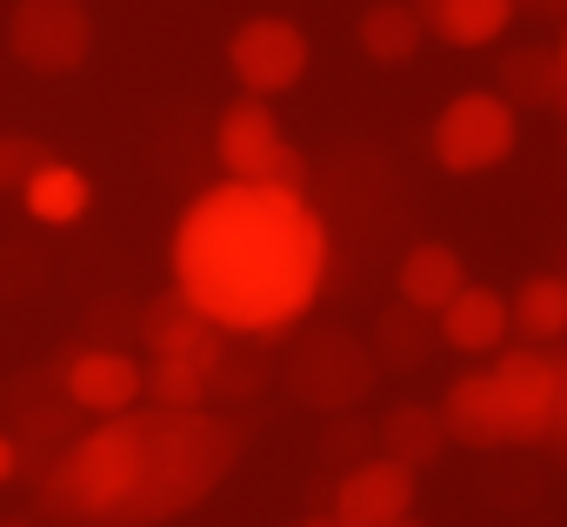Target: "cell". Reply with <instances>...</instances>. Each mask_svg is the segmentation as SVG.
Here are the masks:
<instances>
[{"mask_svg": "<svg viewBox=\"0 0 567 527\" xmlns=\"http://www.w3.org/2000/svg\"><path fill=\"white\" fill-rule=\"evenodd\" d=\"M501 94L514 107H560V54L554 48H514L501 61Z\"/></svg>", "mask_w": 567, "mask_h": 527, "instance_id": "obj_20", "label": "cell"}, {"mask_svg": "<svg viewBox=\"0 0 567 527\" xmlns=\"http://www.w3.org/2000/svg\"><path fill=\"white\" fill-rule=\"evenodd\" d=\"M507 328L527 348H560L567 341V275H527L507 294Z\"/></svg>", "mask_w": 567, "mask_h": 527, "instance_id": "obj_17", "label": "cell"}, {"mask_svg": "<svg viewBox=\"0 0 567 527\" xmlns=\"http://www.w3.org/2000/svg\"><path fill=\"white\" fill-rule=\"evenodd\" d=\"M461 288H467V260H461L447 240H414V247L401 254V268H394L401 308H414V314H427V321H434Z\"/></svg>", "mask_w": 567, "mask_h": 527, "instance_id": "obj_14", "label": "cell"}, {"mask_svg": "<svg viewBox=\"0 0 567 527\" xmlns=\"http://www.w3.org/2000/svg\"><path fill=\"white\" fill-rule=\"evenodd\" d=\"M554 54H560V107H567V14H560V48Z\"/></svg>", "mask_w": 567, "mask_h": 527, "instance_id": "obj_27", "label": "cell"}, {"mask_svg": "<svg viewBox=\"0 0 567 527\" xmlns=\"http://www.w3.org/2000/svg\"><path fill=\"white\" fill-rule=\"evenodd\" d=\"M427 147H434V161L447 174H494L520 147V107L501 87H467V94H454L441 107Z\"/></svg>", "mask_w": 567, "mask_h": 527, "instance_id": "obj_3", "label": "cell"}, {"mask_svg": "<svg viewBox=\"0 0 567 527\" xmlns=\"http://www.w3.org/2000/svg\"><path fill=\"white\" fill-rule=\"evenodd\" d=\"M141 401H154L167 414H194V407H207V374L187 368V361H147L141 368Z\"/></svg>", "mask_w": 567, "mask_h": 527, "instance_id": "obj_21", "label": "cell"}, {"mask_svg": "<svg viewBox=\"0 0 567 527\" xmlns=\"http://www.w3.org/2000/svg\"><path fill=\"white\" fill-rule=\"evenodd\" d=\"M21 200H28V214H34V220L68 227V220H81V214L94 207V180H87L81 167H68V161H41V167L28 174Z\"/></svg>", "mask_w": 567, "mask_h": 527, "instance_id": "obj_19", "label": "cell"}, {"mask_svg": "<svg viewBox=\"0 0 567 527\" xmlns=\"http://www.w3.org/2000/svg\"><path fill=\"white\" fill-rule=\"evenodd\" d=\"M14 467H21V441L0 434V480H14Z\"/></svg>", "mask_w": 567, "mask_h": 527, "instance_id": "obj_25", "label": "cell"}, {"mask_svg": "<svg viewBox=\"0 0 567 527\" xmlns=\"http://www.w3.org/2000/svg\"><path fill=\"white\" fill-rule=\"evenodd\" d=\"M240 427L194 414H114L41 474V514L74 527H154L200 507L240 461Z\"/></svg>", "mask_w": 567, "mask_h": 527, "instance_id": "obj_2", "label": "cell"}, {"mask_svg": "<svg viewBox=\"0 0 567 527\" xmlns=\"http://www.w3.org/2000/svg\"><path fill=\"white\" fill-rule=\"evenodd\" d=\"M434 328H441V341L454 348V354H467V361H494L501 348H507V294L501 288H487V281H467L441 314H434Z\"/></svg>", "mask_w": 567, "mask_h": 527, "instance_id": "obj_12", "label": "cell"}, {"mask_svg": "<svg viewBox=\"0 0 567 527\" xmlns=\"http://www.w3.org/2000/svg\"><path fill=\"white\" fill-rule=\"evenodd\" d=\"M368 381H374V361L361 354V341H348L334 328L328 334H308L295 348V361H288V388L308 407H348V401L368 394Z\"/></svg>", "mask_w": 567, "mask_h": 527, "instance_id": "obj_8", "label": "cell"}, {"mask_svg": "<svg viewBox=\"0 0 567 527\" xmlns=\"http://www.w3.org/2000/svg\"><path fill=\"white\" fill-rule=\"evenodd\" d=\"M0 527H41V520H28V514H8V520H0Z\"/></svg>", "mask_w": 567, "mask_h": 527, "instance_id": "obj_29", "label": "cell"}, {"mask_svg": "<svg viewBox=\"0 0 567 527\" xmlns=\"http://www.w3.org/2000/svg\"><path fill=\"white\" fill-rule=\"evenodd\" d=\"M61 394H68V407L114 421V414H127V407L141 401V361L121 354V348H87V354L68 361Z\"/></svg>", "mask_w": 567, "mask_h": 527, "instance_id": "obj_11", "label": "cell"}, {"mask_svg": "<svg viewBox=\"0 0 567 527\" xmlns=\"http://www.w3.org/2000/svg\"><path fill=\"white\" fill-rule=\"evenodd\" d=\"M295 527H341L334 514H308V520H295Z\"/></svg>", "mask_w": 567, "mask_h": 527, "instance_id": "obj_28", "label": "cell"}, {"mask_svg": "<svg viewBox=\"0 0 567 527\" xmlns=\"http://www.w3.org/2000/svg\"><path fill=\"white\" fill-rule=\"evenodd\" d=\"M354 41H361V54L374 68H408L421 54V41H427V21H421L414 0H374V8L354 21Z\"/></svg>", "mask_w": 567, "mask_h": 527, "instance_id": "obj_16", "label": "cell"}, {"mask_svg": "<svg viewBox=\"0 0 567 527\" xmlns=\"http://www.w3.org/2000/svg\"><path fill=\"white\" fill-rule=\"evenodd\" d=\"M388 527H427V520H414V514H401V520H388Z\"/></svg>", "mask_w": 567, "mask_h": 527, "instance_id": "obj_30", "label": "cell"}, {"mask_svg": "<svg viewBox=\"0 0 567 527\" xmlns=\"http://www.w3.org/2000/svg\"><path fill=\"white\" fill-rule=\"evenodd\" d=\"M41 161H54V147L41 134H0V194H21Z\"/></svg>", "mask_w": 567, "mask_h": 527, "instance_id": "obj_22", "label": "cell"}, {"mask_svg": "<svg viewBox=\"0 0 567 527\" xmlns=\"http://www.w3.org/2000/svg\"><path fill=\"white\" fill-rule=\"evenodd\" d=\"M8 54L34 74H74L94 54V14L81 0H14Z\"/></svg>", "mask_w": 567, "mask_h": 527, "instance_id": "obj_5", "label": "cell"}, {"mask_svg": "<svg viewBox=\"0 0 567 527\" xmlns=\"http://www.w3.org/2000/svg\"><path fill=\"white\" fill-rule=\"evenodd\" d=\"M341 527H388L401 514H414V467L388 461V454H368L354 461L341 480H334V507H328Z\"/></svg>", "mask_w": 567, "mask_h": 527, "instance_id": "obj_9", "label": "cell"}, {"mask_svg": "<svg viewBox=\"0 0 567 527\" xmlns=\"http://www.w3.org/2000/svg\"><path fill=\"white\" fill-rule=\"evenodd\" d=\"M141 348H147L154 361H187V368L214 374L220 354H227V334H220L207 314H194L181 294H161V301L141 314Z\"/></svg>", "mask_w": 567, "mask_h": 527, "instance_id": "obj_10", "label": "cell"}, {"mask_svg": "<svg viewBox=\"0 0 567 527\" xmlns=\"http://www.w3.org/2000/svg\"><path fill=\"white\" fill-rule=\"evenodd\" d=\"M434 414H441V434H447V447H474V454H494V447H507V427H501V401H494V381H487V368H467V374H454Z\"/></svg>", "mask_w": 567, "mask_h": 527, "instance_id": "obj_13", "label": "cell"}, {"mask_svg": "<svg viewBox=\"0 0 567 527\" xmlns=\"http://www.w3.org/2000/svg\"><path fill=\"white\" fill-rule=\"evenodd\" d=\"M227 68L240 81V94H254V101H274V94L301 87V74H308V34H301V21H288V14H247L234 28V41H227Z\"/></svg>", "mask_w": 567, "mask_h": 527, "instance_id": "obj_6", "label": "cell"}, {"mask_svg": "<svg viewBox=\"0 0 567 527\" xmlns=\"http://www.w3.org/2000/svg\"><path fill=\"white\" fill-rule=\"evenodd\" d=\"M427 314H414V308H394L388 321H381V341H388V361L394 368H414L421 361V348H414V328H421Z\"/></svg>", "mask_w": 567, "mask_h": 527, "instance_id": "obj_23", "label": "cell"}, {"mask_svg": "<svg viewBox=\"0 0 567 527\" xmlns=\"http://www.w3.org/2000/svg\"><path fill=\"white\" fill-rule=\"evenodd\" d=\"M381 454L388 461H401V467H434L441 454H447V434H441V414L427 407V401H394L388 414H381Z\"/></svg>", "mask_w": 567, "mask_h": 527, "instance_id": "obj_18", "label": "cell"}, {"mask_svg": "<svg viewBox=\"0 0 567 527\" xmlns=\"http://www.w3.org/2000/svg\"><path fill=\"white\" fill-rule=\"evenodd\" d=\"M547 447L567 454V354H554V401H547Z\"/></svg>", "mask_w": 567, "mask_h": 527, "instance_id": "obj_24", "label": "cell"}, {"mask_svg": "<svg viewBox=\"0 0 567 527\" xmlns=\"http://www.w3.org/2000/svg\"><path fill=\"white\" fill-rule=\"evenodd\" d=\"M214 154L227 167V180H254V187H295L308 180V161L301 147H288L280 134V114L254 94H240L234 107H220V127H214Z\"/></svg>", "mask_w": 567, "mask_h": 527, "instance_id": "obj_4", "label": "cell"}, {"mask_svg": "<svg viewBox=\"0 0 567 527\" xmlns=\"http://www.w3.org/2000/svg\"><path fill=\"white\" fill-rule=\"evenodd\" d=\"M328 275V227L295 187L227 180L174 227V294L220 334H280Z\"/></svg>", "mask_w": 567, "mask_h": 527, "instance_id": "obj_1", "label": "cell"}, {"mask_svg": "<svg viewBox=\"0 0 567 527\" xmlns=\"http://www.w3.org/2000/svg\"><path fill=\"white\" fill-rule=\"evenodd\" d=\"M514 8H527V14H567V0H514Z\"/></svg>", "mask_w": 567, "mask_h": 527, "instance_id": "obj_26", "label": "cell"}, {"mask_svg": "<svg viewBox=\"0 0 567 527\" xmlns=\"http://www.w3.org/2000/svg\"><path fill=\"white\" fill-rule=\"evenodd\" d=\"M514 0H421V21H427V34L434 41H447V48H461V54H474V48H494L507 28H514Z\"/></svg>", "mask_w": 567, "mask_h": 527, "instance_id": "obj_15", "label": "cell"}, {"mask_svg": "<svg viewBox=\"0 0 567 527\" xmlns=\"http://www.w3.org/2000/svg\"><path fill=\"white\" fill-rule=\"evenodd\" d=\"M487 381H494V401H501V427H507V447H547V401H554V348H501L487 361Z\"/></svg>", "mask_w": 567, "mask_h": 527, "instance_id": "obj_7", "label": "cell"}]
</instances>
